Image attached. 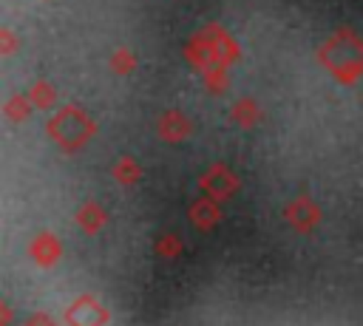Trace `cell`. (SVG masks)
<instances>
[{"label": "cell", "mask_w": 363, "mask_h": 326, "mask_svg": "<svg viewBox=\"0 0 363 326\" xmlns=\"http://www.w3.org/2000/svg\"><path fill=\"white\" fill-rule=\"evenodd\" d=\"M65 320H68V326H105L108 312L96 303V298H91V295H79V298L68 306Z\"/></svg>", "instance_id": "1"}, {"label": "cell", "mask_w": 363, "mask_h": 326, "mask_svg": "<svg viewBox=\"0 0 363 326\" xmlns=\"http://www.w3.org/2000/svg\"><path fill=\"white\" fill-rule=\"evenodd\" d=\"M286 218H289L292 227H298V230H309V227L320 218V213H318L306 198H298V201H292V204L286 207Z\"/></svg>", "instance_id": "2"}, {"label": "cell", "mask_w": 363, "mask_h": 326, "mask_svg": "<svg viewBox=\"0 0 363 326\" xmlns=\"http://www.w3.org/2000/svg\"><path fill=\"white\" fill-rule=\"evenodd\" d=\"M51 128H54V136H57L65 147H77V145L88 136V128H85V125H79V128H77L74 122H68V113H65V116H60Z\"/></svg>", "instance_id": "3"}, {"label": "cell", "mask_w": 363, "mask_h": 326, "mask_svg": "<svg viewBox=\"0 0 363 326\" xmlns=\"http://www.w3.org/2000/svg\"><path fill=\"white\" fill-rule=\"evenodd\" d=\"M227 176H230L227 170L216 167V170H213V173H210L207 179H201V187H207V190H210V193H213L216 198H224V196H227V193H230V190L235 187V181H227V184L221 181V179H227Z\"/></svg>", "instance_id": "4"}, {"label": "cell", "mask_w": 363, "mask_h": 326, "mask_svg": "<svg viewBox=\"0 0 363 326\" xmlns=\"http://www.w3.org/2000/svg\"><path fill=\"white\" fill-rule=\"evenodd\" d=\"M190 218L196 221V227H213L218 221V207L213 201H196L190 210Z\"/></svg>", "instance_id": "5"}, {"label": "cell", "mask_w": 363, "mask_h": 326, "mask_svg": "<svg viewBox=\"0 0 363 326\" xmlns=\"http://www.w3.org/2000/svg\"><path fill=\"white\" fill-rule=\"evenodd\" d=\"M23 326H57V323H54L48 315H40V312H37V315H31L28 320H23Z\"/></svg>", "instance_id": "6"}]
</instances>
